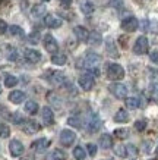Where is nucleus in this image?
I'll return each instance as SVG.
<instances>
[{
  "mask_svg": "<svg viewBox=\"0 0 158 160\" xmlns=\"http://www.w3.org/2000/svg\"><path fill=\"white\" fill-rule=\"evenodd\" d=\"M101 63V56L97 53H88L84 58V62H82L81 66H84V68H86L88 71H89V73H94V75H100V69H98V66H100Z\"/></svg>",
  "mask_w": 158,
  "mask_h": 160,
  "instance_id": "nucleus-1",
  "label": "nucleus"
},
{
  "mask_svg": "<svg viewBox=\"0 0 158 160\" xmlns=\"http://www.w3.org/2000/svg\"><path fill=\"white\" fill-rule=\"evenodd\" d=\"M73 157L76 160H85L86 159V153L82 147H75L73 148Z\"/></svg>",
  "mask_w": 158,
  "mask_h": 160,
  "instance_id": "nucleus-28",
  "label": "nucleus"
},
{
  "mask_svg": "<svg viewBox=\"0 0 158 160\" xmlns=\"http://www.w3.org/2000/svg\"><path fill=\"white\" fill-rule=\"evenodd\" d=\"M145 128H146V121L145 119H139V121L135 122V129L139 132L145 131Z\"/></svg>",
  "mask_w": 158,
  "mask_h": 160,
  "instance_id": "nucleus-37",
  "label": "nucleus"
},
{
  "mask_svg": "<svg viewBox=\"0 0 158 160\" xmlns=\"http://www.w3.org/2000/svg\"><path fill=\"white\" fill-rule=\"evenodd\" d=\"M51 160H65V153H63L62 150H59V148H56V150L51 153Z\"/></svg>",
  "mask_w": 158,
  "mask_h": 160,
  "instance_id": "nucleus-36",
  "label": "nucleus"
},
{
  "mask_svg": "<svg viewBox=\"0 0 158 160\" xmlns=\"http://www.w3.org/2000/svg\"><path fill=\"white\" fill-rule=\"evenodd\" d=\"M101 128V119L97 115H92L89 119H88V125H86V131L89 134H95L97 131H100Z\"/></svg>",
  "mask_w": 158,
  "mask_h": 160,
  "instance_id": "nucleus-10",
  "label": "nucleus"
},
{
  "mask_svg": "<svg viewBox=\"0 0 158 160\" xmlns=\"http://www.w3.org/2000/svg\"><path fill=\"white\" fill-rule=\"evenodd\" d=\"M48 81H50V84H53V85H62V84H65V81H66V77H65L63 72L54 71V72L50 73Z\"/></svg>",
  "mask_w": 158,
  "mask_h": 160,
  "instance_id": "nucleus-12",
  "label": "nucleus"
},
{
  "mask_svg": "<svg viewBox=\"0 0 158 160\" xmlns=\"http://www.w3.org/2000/svg\"><path fill=\"white\" fill-rule=\"evenodd\" d=\"M151 97H152V100L158 102V84H154L151 87Z\"/></svg>",
  "mask_w": 158,
  "mask_h": 160,
  "instance_id": "nucleus-42",
  "label": "nucleus"
},
{
  "mask_svg": "<svg viewBox=\"0 0 158 160\" xmlns=\"http://www.w3.org/2000/svg\"><path fill=\"white\" fill-rule=\"evenodd\" d=\"M9 100L13 104H19L25 100V92L24 91H19V90H13V91H10L9 94Z\"/></svg>",
  "mask_w": 158,
  "mask_h": 160,
  "instance_id": "nucleus-17",
  "label": "nucleus"
},
{
  "mask_svg": "<svg viewBox=\"0 0 158 160\" xmlns=\"http://www.w3.org/2000/svg\"><path fill=\"white\" fill-rule=\"evenodd\" d=\"M70 3H72V0H60V5H62L63 8H69Z\"/></svg>",
  "mask_w": 158,
  "mask_h": 160,
  "instance_id": "nucleus-48",
  "label": "nucleus"
},
{
  "mask_svg": "<svg viewBox=\"0 0 158 160\" xmlns=\"http://www.w3.org/2000/svg\"><path fill=\"white\" fill-rule=\"evenodd\" d=\"M126 106L129 109H138L141 106V102L138 97H126Z\"/></svg>",
  "mask_w": 158,
  "mask_h": 160,
  "instance_id": "nucleus-27",
  "label": "nucleus"
},
{
  "mask_svg": "<svg viewBox=\"0 0 158 160\" xmlns=\"http://www.w3.org/2000/svg\"><path fill=\"white\" fill-rule=\"evenodd\" d=\"M48 146H50V141H48L47 138H40V140H37V141H34L32 142V148L34 150H37V151L45 150Z\"/></svg>",
  "mask_w": 158,
  "mask_h": 160,
  "instance_id": "nucleus-22",
  "label": "nucleus"
},
{
  "mask_svg": "<svg viewBox=\"0 0 158 160\" xmlns=\"http://www.w3.org/2000/svg\"><path fill=\"white\" fill-rule=\"evenodd\" d=\"M24 56H25V60L29 63H38L41 60V53L35 49H26L24 52Z\"/></svg>",
  "mask_w": 158,
  "mask_h": 160,
  "instance_id": "nucleus-11",
  "label": "nucleus"
},
{
  "mask_svg": "<svg viewBox=\"0 0 158 160\" xmlns=\"http://www.w3.org/2000/svg\"><path fill=\"white\" fill-rule=\"evenodd\" d=\"M105 50H107V54L110 56V58H119V52H117V47H116V44L113 40H107V43H105Z\"/></svg>",
  "mask_w": 158,
  "mask_h": 160,
  "instance_id": "nucleus-21",
  "label": "nucleus"
},
{
  "mask_svg": "<svg viewBox=\"0 0 158 160\" xmlns=\"http://www.w3.org/2000/svg\"><path fill=\"white\" fill-rule=\"evenodd\" d=\"M101 41H103V37L98 31H91L89 34H88V40H86V43L89 44V46H100Z\"/></svg>",
  "mask_w": 158,
  "mask_h": 160,
  "instance_id": "nucleus-18",
  "label": "nucleus"
},
{
  "mask_svg": "<svg viewBox=\"0 0 158 160\" xmlns=\"http://www.w3.org/2000/svg\"><path fill=\"white\" fill-rule=\"evenodd\" d=\"M40 129H41V126H40L38 122H35V121H28V122H25L24 123V132L25 134H28V135L38 132Z\"/></svg>",
  "mask_w": 158,
  "mask_h": 160,
  "instance_id": "nucleus-16",
  "label": "nucleus"
},
{
  "mask_svg": "<svg viewBox=\"0 0 158 160\" xmlns=\"http://www.w3.org/2000/svg\"><path fill=\"white\" fill-rule=\"evenodd\" d=\"M45 12H47V8L43 3L32 6V9H31V15L34 18H43V16H45Z\"/></svg>",
  "mask_w": 158,
  "mask_h": 160,
  "instance_id": "nucleus-19",
  "label": "nucleus"
},
{
  "mask_svg": "<svg viewBox=\"0 0 158 160\" xmlns=\"http://www.w3.org/2000/svg\"><path fill=\"white\" fill-rule=\"evenodd\" d=\"M151 160H157V159H151Z\"/></svg>",
  "mask_w": 158,
  "mask_h": 160,
  "instance_id": "nucleus-52",
  "label": "nucleus"
},
{
  "mask_svg": "<svg viewBox=\"0 0 158 160\" xmlns=\"http://www.w3.org/2000/svg\"><path fill=\"white\" fill-rule=\"evenodd\" d=\"M111 92L114 94L116 98H126V96H127V88H126L125 84H111L110 87Z\"/></svg>",
  "mask_w": 158,
  "mask_h": 160,
  "instance_id": "nucleus-9",
  "label": "nucleus"
},
{
  "mask_svg": "<svg viewBox=\"0 0 158 160\" xmlns=\"http://www.w3.org/2000/svg\"><path fill=\"white\" fill-rule=\"evenodd\" d=\"M73 34L76 35V38L79 40V41H86L89 32H88L84 27H75V28H73Z\"/></svg>",
  "mask_w": 158,
  "mask_h": 160,
  "instance_id": "nucleus-24",
  "label": "nucleus"
},
{
  "mask_svg": "<svg viewBox=\"0 0 158 160\" xmlns=\"http://www.w3.org/2000/svg\"><path fill=\"white\" fill-rule=\"evenodd\" d=\"M114 153L120 157H127V151H126V146L120 144V146H116L114 147Z\"/></svg>",
  "mask_w": 158,
  "mask_h": 160,
  "instance_id": "nucleus-34",
  "label": "nucleus"
},
{
  "mask_svg": "<svg viewBox=\"0 0 158 160\" xmlns=\"http://www.w3.org/2000/svg\"><path fill=\"white\" fill-rule=\"evenodd\" d=\"M9 32H10V35H13V37H22V35H24V29L21 28L19 25H10Z\"/></svg>",
  "mask_w": 158,
  "mask_h": 160,
  "instance_id": "nucleus-29",
  "label": "nucleus"
},
{
  "mask_svg": "<svg viewBox=\"0 0 158 160\" xmlns=\"http://www.w3.org/2000/svg\"><path fill=\"white\" fill-rule=\"evenodd\" d=\"M79 85H81V88L84 90V91H89V90H92L94 85H95L94 75H91V73H84V75H81V77H79Z\"/></svg>",
  "mask_w": 158,
  "mask_h": 160,
  "instance_id": "nucleus-3",
  "label": "nucleus"
},
{
  "mask_svg": "<svg viewBox=\"0 0 158 160\" xmlns=\"http://www.w3.org/2000/svg\"><path fill=\"white\" fill-rule=\"evenodd\" d=\"M18 59V53H16V50L15 49H10V53H9V60H12V62H15Z\"/></svg>",
  "mask_w": 158,
  "mask_h": 160,
  "instance_id": "nucleus-47",
  "label": "nucleus"
},
{
  "mask_svg": "<svg viewBox=\"0 0 158 160\" xmlns=\"http://www.w3.org/2000/svg\"><path fill=\"white\" fill-rule=\"evenodd\" d=\"M16 84H18V78L13 77V75H7V77L5 78V85H6L7 88L15 87Z\"/></svg>",
  "mask_w": 158,
  "mask_h": 160,
  "instance_id": "nucleus-31",
  "label": "nucleus"
},
{
  "mask_svg": "<svg viewBox=\"0 0 158 160\" xmlns=\"http://www.w3.org/2000/svg\"><path fill=\"white\" fill-rule=\"evenodd\" d=\"M114 135L117 138H120V140H125V138L129 137V129H126V128H117L114 131Z\"/></svg>",
  "mask_w": 158,
  "mask_h": 160,
  "instance_id": "nucleus-30",
  "label": "nucleus"
},
{
  "mask_svg": "<svg viewBox=\"0 0 158 160\" xmlns=\"http://www.w3.org/2000/svg\"><path fill=\"white\" fill-rule=\"evenodd\" d=\"M157 154H158V147H157Z\"/></svg>",
  "mask_w": 158,
  "mask_h": 160,
  "instance_id": "nucleus-51",
  "label": "nucleus"
},
{
  "mask_svg": "<svg viewBox=\"0 0 158 160\" xmlns=\"http://www.w3.org/2000/svg\"><path fill=\"white\" fill-rule=\"evenodd\" d=\"M122 28L125 29L126 32H133L139 28V22L135 16H127L122 21Z\"/></svg>",
  "mask_w": 158,
  "mask_h": 160,
  "instance_id": "nucleus-6",
  "label": "nucleus"
},
{
  "mask_svg": "<svg viewBox=\"0 0 158 160\" xmlns=\"http://www.w3.org/2000/svg\"><path fill=\"white\" fill-rule=\"evenodd\" d=\"M110 6H113V8H122L123 6V0H110Z\"/></svg>",
  "mask_w": 158,
  "mask_h": 160,
  "instance_id": "nucleus-44",
  "label": "nucleus"
},
{
  "mask_svg": "<svg viewBox=\"0 0 158 160\" xmlns=\"http://www.w3.org/2000/svg\"><path fill=\"white\" fill-rule=\"evenodd\" d=\"M148 75H149V78H151L152 81L158 82V69H155V68H148Z\"/></svg>",
  "mask_w": 158,
  "mask_h": 160,
  "instance_id": "nucleus-40",
  "label": "nucleus"
},
{
  "mask_svg": "<svg viewBox=\"0 0 158 160\" xmlns=\"http://www.w3.org/2000/svg\"><path fill=\"white\" fill-rule=\"evenodd\" d=\"M67 62V58L65 53H54L51 56V63H54V65H57V66H63V65H66Z\"/></svg>",
  "mask_w": 158,
  "mask_h": 160,
  "instance_id": "nucleus-23",
  "label": "nucleus"
},
{
  "mask_svg": "<svg viewBox=\"0 0 158 160\" xmlns=\"http://www.w3.org/2000/svg\"><path fill=\"white\" fill-rule=\"evenodd\" d=\"M24 144L21 142L19 140H12L9 144V151L10 154L13 156V157H19V156L24 154Z\"/></svg>",
  "mask_w": 158,
  "mask_h": 160,
  "instance_id": "nucleus-8",
  "label": "nucleus"
},
{
  "mask_svg": "<svg viewBox=\"0 0 158 160\" xmlns=\"http://www.w3.org/2000/svg\"><path fill=\"white\" fill-rule=\"evenodd\" d=\"M6 29H7V24H6V22H5L3 19H0V35L5 34Z\"/></svg>",
  "mask_w": 158,
  "mask_h": 160,
  "instance_id": "nucleus-46",
  "label": "nucleus"
},
{
  "mask_svg": "<svg viewBox=\"0 0 158 160\" xmlns=\"http://www.w3.org/2000/svg\"><path fill=\"white\" fill-rule=\"evenodd\" d=\"M38 103L34 102V100H28V102L25 103V112L29 113V115H35V113H38Z\"/></svg>",
  "mask_w": 158,
  "mask_h": 160,
  "instance_id": "nucleus-25",
  "label": "nucleus"
},
{
  "mask_svg": "<svg viewBox=\"0 0 158 160\" xmlns=\"http://www.w3.org/2000/svg\"><path fill=\"white\" fill-rule=\"evenodd\" d=\"M126 151H127V156H129V157H136V156H138V148H136L133 144H127V146H126Z\"/></svg>",
  "mask_w": 158,
  "mask_h": 160,
  "instance_id": "nucleus-38",
  "label": "nucleus"
},
{
  "mask_svg": "<svg viewBox=\"0 0 158 160\" xmlns=\"http://www.w3.org/2000/svg\"><path fill=\"white\" fill-rule=\"evenodd\" d=\"M41 118H43V122L45 125H53L54 123V113H53L51 107H43V110H41Z\"/></svg>",
  "mask_w": 158,
  "mask_h": 160,
  "instance_id": "nucleus-13",
  "label": "nucleus"
},
{
  "mask_svg": "<svg viewBox=\"0 0 158 160\" xmlns=\"http://www.w3.org/2000/svg\"><path fill=\"white\" fill-rule=\"evenodd\" d=\"M67 123H69L70 126H73V128H81L82 126L81 118H78V116H70L69 119H67Z\"/></svg>",
  "mask_w": 158,
  "mask_h": 160,
  "instance_id": "nucleus-32",
  "label": "nucleus"
},
{
  "mask_svg": "<svg viewBox=\"0 0 158 160\" xmlns=\"http://www.w3.org/2000/svg\"><path fill=\"white\" fill-rule=\"evenodd\" d=\"M0 94H2V85H0Z\"/></svg>",
  "mask_w": 158,
  "mask_h": 160,
  "instance_id": "nucleus-50",
  "label": "nucleus"
},
{
  "mask_svg": "<svg viewBox=\"0 0 158 160\" xmlns=\"http://www.w3.org/2000/svg\"><path fill=\"white\" fill-rule=\"evenodd\" d=\"M47 98H48V102L53 103V104H54L56 107H60V106H62V102L59 100V97L56 96V94H53V92H48Z\"/></svg>",
  "mask_w": 158,
  "mask_h": 160,
  "instance_id": "nucleus-35",
  "label": "nucleus"
},
{
  "mask_svg": "<svg viewBox=\"0 0 158 160\" xmlns=\"http://www.w3.org/2000/svg\"><path fill=\"white\" fill-rule=\"evenodd\" d=\"M43 43H44V47H45V50H47L48 53H57V50H59V44L57 41H56V38L53 37L51 34H47V35H44V40H43Z\"/></svg>",
  "mask_w": 158,
  "mask_h": 160,
  "instance_id": "nucleus-5",
  "label": "nucleus"
},
{
  "mask_svg": "<svg viewBox=\"0 0 158 160\" xmlns=\"http://www.w3.org/2000/svg\"><path fill=\"white\" fill-rule=\"evenodd\" d=\"M44 24L47 25L48 28H59V27H62V19H59L54 15H45L44 16Z\"/></svg>",
  "mask_w": 158,
  "mask_h": 160,
  "instance_id": "nucleus-14",
  "label": "nucleus"
},
{
  "mask_svg": "<svg viewBox=\"0 0 158 160\" xmlns=\"http://www.w3.org/2000/svg\"><path fill=\"white\" fill-rule=\"evenodd\" d=\"M40 2H48V0H40Z\"/></svg>",
  "mask_w": 158,
  "mask_h": 160,
  "instance_id": "nucleus-49",
  "label": "nucleus"
},
{
  "mask_svg": "<svg viewBox=\"0 0 158 160\" xmlns=\"http://www.w3.org/2000/svg\"><path fill=\"white\" fill-rule=\"evenodd\" d=\"M86 151H88V154L89 156H95L97 154V146L95 144H92V142L86 144Z\"/></svg>",
  "mask_w": 158,
  "mask_h": 160,
  "instance_id": "nucleus-41",
  "label": "nucleus"
},
{
  "mask_svg": "<svg viewBox=\"0 0 158 160\" xmlns=\"http://www.w3.org/2000/svg\"><path fill=\"white\" fill-rule=\"evenodd\" d=\"M75 140H76V134L73 131H70V129H63L62 132H60V142H62L63 146H72L73 142H75Z\"/></svg>",
  "mask_w": 158,
  "mask_h": 160,
  "instance_id": "nucleus-7",
  "label": "nucleus"
},
{
  "mask_svg": "<svg viewBox=\"0 0 158 160\" xmlns=\"http://www.w3.org/2000/svg\"><path fill=\"white\" fill-rule=\"evenodd\" d=\"M100 146L104 150H108V148L113 147V138H111L110 134H103L100 137Z\"/></svg>",
  "mask_w": 158,
  "mask_h": 160,
  "instance_id": "nucleus-20",
  "label": "nucleus"
},
{
  "mask_svg": "<svg viewBox=\"0 0 158 160\" xmlns=\"http://www.w3.org/2000/svg\"><path fill=\"white\" fill-rule=\"evenodd\" d=\"M12 122H13V123H16V125H19V123H22V122H24V116H22L21 113H15L13 116H12Z\"/></svg>",
  "mask_w": 158,
  "mask_h": 160,
  "instance_id": "nucleus-43",
  "label": "nucleus"
},
{
  "mask_svg": "<svg viewBox=\"0 0 158 160\" xmlns=\"http://www.w3.org/2000/svg\"><path fill=\"white\" fill-rule=\"evenodd\" d=\"M148 49H149V43H148V38H146V37H139V38L135 41L133 52L136 54H145L148 52Z\"/></svg>",
  "mask_w": 158,
  "mask_h": 160,
  "instance_id": "nucleus-4",
  "label": "nucleus"
},
{
  "mask_svg": "<svg viewBox=\"0 0 158 160\" xmlns=\"http://www.w3.org/2000/svg\"><path fill=\"white\" fill-rule=\"evenodd\" d=\"M114 121L119 122V123H126V122L129 121V113H127L125 109H120L114 115Z\"/></svg>",
  "mask_w": 158,
  "mask_h": 160,
  "instance_id": "nucleus-26",
  "label": "nucleus"
},
{
  "mask_svg": "<svg viewBox=\"0 0 158 160\" xmlns=\"http://www.w3.org/2000/svg\"><path fill=\"white\" fill-rule=\"evenodd\" d=\"M10 135V128L6 123H0V138H7Z\"/></svg>",
  "mask_w": 158,
  "mask_h": 160,
  "instance_id": "nucleus-33",
  "label": "nucleus"
},
{
  "mask_svg": "<svg viewBox=\"0 0 158 160\" xmlns=\"http://www.w3.org/2000/svg\"><path fill=\"white\" fill-rule=\"evenodd\" d=\"M149 59H151L154 63H158V50L151 52V53H149Z\"/></svg>",
  "mask_w": 158,
  "mask_h": 160,
  "instance_id": "nucleus-45",
  "label": "nucleus"
},
{
  "mask_svg": "<svg viewBox=\"0 0 158 160\" xmlns=\"http://www.w3.org/2000/svg\"><path fill=\"white\" fill-rule=\"evenodd\" d=\"M28 41L32 44H37L40 41V32H37V31H34V32H31V34L28 35Z\"/></svg>",
  "mask_w": 158,
  "mask_h": 160,
  "instance_id": "nucleus-39",
  "label": "nucleus"
},
{
  "mask_svg": "<svg viewBox=\"0 0 158 160\" xmlns=\"http://www.w3.org/2000/svg\"><path fill=\"white\" fill-rule=\"evenodd\" d=\"M107 77L111 81H120L125 78V69L120 66L119 63H110L107 66Z\"/></svg>",
  "mask_w": 158,
  "mask_h": 160,
  "instance_id": "nucleus-2",
  "label": "nucleus"
},
{
  "mask_svg": "<svg viewBox=\"0 0 158 160\" xmlns=\"http://www.w3.org/2000/svg\"><path fill=\"white\" fill-rule=\"evenodd\" d=\"M78 2H79V9H81V12L84 15H92L94 13L95 8H94V5H92V2H89V0H78Z\"/></svg>",
  "mask_w": 158,
  "mask_h": 160,
  "instance_id": "nucleus-15",
  "label": "nucleus"
}]
</instances>
